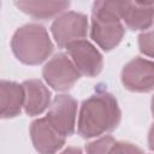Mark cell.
<instances>
[{"label":"cell","instance_id":"obj_1","mask_svg":"<svg viewBox=\"0 0 154 154\" xmlns=\"http://www.w3.org/2000/svg\"><path fill=\"white\" fill-rule=\"evenodd\" d=\"M122 119L117 99L106 91L89 96L82 102L77 131L83 138H91L114 130Z\"/></svg>","mask_w":154,"mask_h":154},{"label":"cell","instance_id":"obj_2","mask_svg":"<svg viewBox=\"0 0 154 154\" xmlns=\"http://www.w3.org/2000/svg\"><path fill=\"white\" fill-rule=\"evenodd\" d=\"M14 57L25 65H38L53 52V43L47 29L37 23L18 28L11 38Z\"/></svg>","mask_w":154,"mask_h":154},{"label":"cell","instance_id":"obj_3","mask_svg":"<svg viewBox=\"0 0 154 154\" xmlns=\"http://www.w3.org/2000/svg\"><path fill=\"white\" fill-rule=\"evenodd\" d=\"M125 34L119 14V1H95L91 8L90 36L103 51L116 48Z\"/></svg>","mask_w":154,"mask_h":154},{"label":"cell","instance_id":"obj_4","mask_svg":"<svg viewBox=\"0 0 154 154\" xmlns=\"http://www.w3.org/2000/svg\"><path fill=\"white\" fill-rule=\"evenodd\" d=\"M46 83L57 91L70 90L79 79L81 73L71 58L65 53H58L42 69Z\"/></svg>","mask_w":154,"mask_h":154},{"label":"cell","instance_id":"obj_5","mask_svg":"<svg viewBox=\"0 0 154 154\" xmlns=\"http://www.w3.org/2000/svg\"><path fill=\"white\" fill-rule=\"evenodd\" d=\"M52 35L59 48H66V46L73 41L83 40L88 31V18L85 14L67 11L54 19L51 25Z\"/></svg>","mask_w":154,"mask_h":154},{"label":"cell","instance_id":"obj_6","mask_svg":"<svg viewBox=\"0 0 154 154\" xmlns=\"http://www.w3.org/2000/svg\"><path fill=\"white\" fill-rule=\"evenodd\" d=\"M122 83L135 93H148L154 89V61L136 57L122 70Z\"/></svg>","mask_w":154,"mask_h":154},{"label":"cell","instance_id":"obj_7","mask_svg":"<svg viewBox=\"0 0 154 154\" xmlns=\"http://www.w3.org/2000/svg\"><path fill=\"white\" fill-rule=\"evenodd\" d=\"M77 101L70 95H58L53 99L48 113V123L64 137L71 136L76 128Z\"/></svg>","mask_w":154,"mask_h":154},{"label":"cell","instance_id":"obj_8","mask_svg":"<svg viewBox=\"0 0 154 154\" xmlns=\"http://www.w3.org/2000/svg\"><path fill=\"white\" fill-rule=\"evenodd\" d=\"M66 49L81 75L95 77L101 72L103 67V58L89 41H73L66 46Z\"/></svg>","mask_w":154,"mask_h":154},{"label":"cell","instance_id":"obj_9","mask_svg":"<svg viewBox=\"0 0 154 154\" xmlns=\"http://www.w3.org/2000/svg\"><path fill=\"white\" fill-rule=\"evenodd\" d=\"M30 137L40 154H55L63 148L66 138L48 123L47 118H38L31 123Z\"/></svg>","mask_w":154,"mask_h":154},{"label":"cell","instance_id":"obj_10","mask_svg":"<svg viewBox=\"0 0 154 154\" xmlns=\"http://www.w3.org/2000/svg\"><path fill=\"white\" fill-rule=\"evenodd\" d=\"M119 14L131 30H146L154 23V2L119 1Z\"/></svg>","mask_w":154,"mask_h":154},{"label":"cell","instance_id":"obj_11","mask_svg":"<svg viewBox=\"0 0 154 154\" xmlns=\"http://www.w3.org/2000/svg\"><path fill=\"white\" fill-rule=\"evenodd\" d=\"M24 103L25 90L23 84L12 81L0 82V116L2 119L19 116Z\"/></svg>","mask_w":154,"mask_h":154},{"label":"cell","instance_id":"obj_12","mask_svg":"<svg viewBox=\"0 0 154 154\" xmlns=\"http://www.w3.org/2000/svg\"><path fill=\"white\" fill-rule=\"evenodd\" d=\"M22 84L25 90L24 109L28 116H38L51 106V91L40 79H28Z\"/></svg>","mask_w":154,"mask_h":154},{"label":"cell","instance_id":"obj_13","mask_svg":"<svg viewBox=\"0 0 154 154\" xmlns=\"http://www.w3.org/2000/svg\"><path fill=\"white\" fill-rule=\"evenodd\" d=\"M14 5L35 19H49L70 6L69 1H16Z\"/></svg>","mask_w":154,"mask_h":154},{"label":"cell","instance_id":"obj_14","mask_svg":"<svg viewBox=\"0 0 154 154\" xmlns=\"http://www.w3.org/2000/svg\"><path fill=\"white\" fill-rule=\"evenodd\" d=\"M114 142L116 140L109 135L100 137L99 140L93 141L85 146L87 154H109Z\"/></svg>","mask_w":154,"mask_h":154},{"label":"cell","instance_id":"obj_15","mask_svg":"<svg viewBox=\"0 0 154 154\" xmlns=\"http://www.w3.org/2000/svg\"><path fill=\"white\" fill-rule=\"evenodd\" d=\"M138 48L142 54L154 58V26L138 35Z\"/></svg>","mask_w":154,"mask_h":154},{"label":"cell","instance_id":"obj_16","mask_svg":"<svg viewBox=\"0 0 154 154\" xmlns=\"http://www.w3.org/2000/svg\"><path fill=\"white\" fill-rule=\"evenodd\" d=\"M109 154H143V152L132 143L116 141Z\"/></svg>","mask_w":154,"mask_h":154},{"label":"cell","instance_id":"obj_17","mask_svg":"<svg viewBox=\"0 0 154 154\" xmlns=\"http://www.w3.org/2000/svg\"><path fill=\"white\" fill-rule=\"evenodd\" d=\"M148 147L150 150L154 152V124H152L148 132Z\"/></svg>","mask_w":154,"mask_h":154},{"label":"cell","instance_id":"obj_18","mask_svg":"<svg viewBox=\"0 0 154 154\" xmlns=\"http://www.w3.org/2000/svg\"><path fill=\"white\" fill-rule=\"evenodd\" d=\"M60 154H83V153H82L81 148H78V147H67Z\"/></svg>","mask_w":154,"mask_h":154},{"label":"cell","instance_id":"obj_19","mask_svg":"<svg viewBox=\"0 0 154 154\" xmlns=\"http://www.w3.org/2000/svg\"><path fill=\"white\" fill-rule=\"evenodd\" d=\"M152 113H153V117H154V96L152 97Z\"/></svg>","mask_w":154,"mask_h":154}]
</instances>
